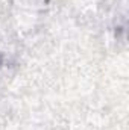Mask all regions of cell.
<instances>
[{"mask_svg": "<svg viewBox=\"0 0 129 130\" xmlns=\"http://www.w3.org/2000/svg\"><path fill=\"white\" fill-rule=\"evenodd\" d=\"M2 67H3V55L0 53V68H2Z\"/></svg>", "mask_w": 129, "mask_h": 130, "instance_id": "cell-1", "label": "cell"}]
</instances>
